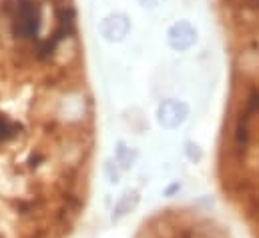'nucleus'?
<instances>
[{"label":"nucleus","mask_w":259,"mask_h":238,"mask_svg":"<svg viewBox=\"0 0 259 238\" xmlns=\"http://www.w3.org/2000/svg\"><path fill=\"white\" fill-rule=\"evenodd\" d=\"M137 202H139V198H137L135 194H125V196L119 200V204L115 206V214H113V220H119V218H123L125 214H129L131 210L137 206Z\"/></svg>","instance_id":"nucleus-1"}]
</instances>
